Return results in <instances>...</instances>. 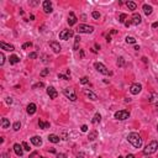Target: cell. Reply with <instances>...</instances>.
Here are the masks:
<instances>
[{"label": "cell", "instance_id": "cell-29", "mask_svg": "<svg viewBox=\"0 0 158 158\" xmlns=\"http://www.w3.org/2000/svg\"><path fill=\"white\" fill-rule=\"evenodd\" d=\"M126 42L133 45V43H136V38H135V37H131V36H127V37H126Z\"/></svg>", "mask_w": 158, "mask_h": 158}, {"label": "cell", "instance_id": "cell-16", "mask_svg": "<svg viewBox=\"0 0 158 158\" xmlns=\"http://www.w3.org/2000/svg\"><path fill=\"white\" fill-rule=\"evenodd\" d=\"M68 24H69V26H73V25L77 24V17H75V15H74L73 13H69V16H68Z\"/></svg>", "mask_w": 158, "mask_h": 158}, {"label": "cell", "instance_id": "cell-23", "mask_svg": "<svg viewBox=\"0 0 158 158\" xmlns=\"http://www.w3.org/2000/svg\"><path fill=\"white\" fill-rule=\"evenodd\" d=\"M1 127L3 128H9L10 127V121L8 120V119H1Z\"/></svg>", "mask_w": 158, "mask_h": 158}, {"label": "cell", "instance_id": "cell-14", "mask_svg": "<svg viewBox=\"0 0 158 158\" xmlns=\"http://www.w3.org/2000/svg\"><path fill=\"white\" fill-rule=\"evenodd\" d=\"M36 110H37V108H36V104L31 103V104H29V105H27V109H26V111H27V114H29V115H33V114L36 112Z\"/></svg>", "mask_w": 158, "mask_h": 158}, {"label": "cell", "instance_id": "cell-36", "mask_svg": "<svg viewBox=\"0 0 158 158\" xmlns=\"http://www.w3.org/2000/svg\"><path fill=\"white\" fill-rule=\"evenodd\" d=\"M58 78H59V79H63V80H69V77L63 75V74H58Z\"/></svg>", "mask_w": 158, "mask_h": 158}, {"label": "cell", "instance_id": "cell-10", "mask_svg": "<svg viewBox=\"0 0 158 158\" xmlns=\"http://www.w3.org/2000/svg\"><path fill=\"white\" fill-rule=\"evenodd\" d=\"M47 94H48V96H49L51 99H56V98L58 96V93H57V90H56L53 87H48V88H47Z\"/></svg>", "mask_w": 158, "mask_h": 158}, {"label": "cell", "instance_id": "cell-35", "mask_svg": "<svg viewBox=\"0 0 158 158\" xmlns=\"http://www.w3.org/2000/svg\"><path fill=\"white\" fill-rule=\"evenodd\" d=\"M48 73H49V69H43V70L40 73V75H41V77H46Z\"/></svg>", "mask_w": 158, "mask_h": 158}, {"label": "cell", "instance_id": "cell-26", "mask_svg": "<svg viewBox=\"0 0 158 158\" xmlns=\"http://www.w3.org/2000/svg\"><path fill=\"white\" fill-rule=\"evenodd\" d=\"M126 5H127L128 10H131V11L136 10V4H135L133 1H127V3H126Z\"/></svg>", "mask_w": 158, "mask_h": 158}, {"label": "cell", "instance_id": "cell-1", "mask_svg": "<svg viewBox=\"0 0 158 158\" xmlns=\"http://www.w3.org/2000/svg\"><path fill=\"white\" fill-rule=\"evenodd\" d=\"M127 140H128V142H130L135 148H140V147L142 146V138H141V136H140L138 133H136V132L130 133V135L127 136Z\"/></svg>", "mask_w": 158, "mask_h": 158}, {"label": "cell", "instance_id": "cell-4", "mask_svg": "<svg viewBox=\"0 0 158 158\" xmlns=\"http://www.w3.org/2000/svg\"><path fill=\"white\" fill-rule=\"evenodd\" d=\"M63 93H64V95H65L70 101H75V100H77V95H75V92H74L73 88H65Z\"/></svg>", "mask_w": 158, "mask_h": 158}, {"label": "cell", "instance_id": "cell-49", "mask_svg": "<svg viewBox=\"0 0 158 158\" xmlns=\"http://www.w3.org/2000/svg\"><path fill=\"white\" fill-rule=\"evenodd\" d=\"M130 25H131V22H130V21H128V22H126V24H125V26H126V27H128V26H130Z\"/></svg>", "mask_w": 158, "mask_h": 158}, {"label": "cell", "instance_id": "cell-13", "mask_svg": "<svg viewBox=\"0 0 158 158\" xmlns=\"http://www.w3.org/2000/svg\"><path fill=\"white\" fill-rule=\"evenodd\" d=\"M49 46H51V48L53 49V52H56V53H59V52H61V49H62L61 45H59L58 42H54V41L49 42Z\"/></svg>", "mask_w": 158, "mask_h": 158}, {"label": "cell", "instance_id": "cell-31", "mask_svg": "<svg viewBox=\"0 0 158 158\" xmlns=\"http://www.w3.org/2000/svg\"><path fill=\"white\" fill-rule=\"evenodd\" d=\"M13 127H14V130H15V131H19V130L21 128V122H20V121H16V122L14 124V126H13Z\"/></svg>", "mask_w": 158, "mask_h": 158}, {"label": "cell", "instance_id": "cell-22", "mask_svg": "<svg viewBox=\"0 0 158 158\" xmlns=\"http://www.w3.org/2000/svg\"><path fill=\"white\" fill-rule=\"evenodd\" d=\"M100 120H101V115H100L99 112H96V114L94 115V117H93L92 122H93L94 125H96V124H99V122H100Z\"/></svg>", "mask_w": 158, "mask_h": 158}, {"label": "cell", "instance_id": "cell-37", "mask_svg": "<svg viewBox=\"0 0 158 158\" xmlns=\"http://www.w3.org/2000/svg\"><path fill=\"white\" fill-rule=\"evenodd\" d=\"M31 46H32L31 42H26V43L22 45V49H26V48H29V47H31Z\"/></svg>", "mask_w": 158, "mask_h": 158}, {"label": "cell", "instance_id": "cell-6", "mask_svg": "<svg viewBox=\"0 0 158 158\" xmlns=\"http://www.w3.org/2000/svg\"><path fill=\"white\" fill-rule=\"evenodd\" d=\"M94 67H95V69L99 72V73H101V74H104V75H108L109 74V70H108V68L103 64V63H99V62H96L95 64H94Z\"/></svg>", "mask_w": 158, "mask_h": 158}, {"label": "cell", "instance_id": "cell-17", "mask_svg": "<svg viewBox=\"0 0 158 158\" xmlns=\"http://www.w3.org/2000/svg\"><path fill=\"white\" fill-rule=\"evenodd\" d=\"M141 15L140 14H133V16H132V21H131V24H133V25H138V24H141Z\"/></svg>", "mask_w": 158, "mask_h": 158}, {"label": "cell", "instance_id": "cell-7", "mask_svg": "<svg viewBox=\"0 0 158 158\" xmlns=\"http://www.w3.org/2000/svg\"><path fill=\"white\" fill-rule=\"evenodd\" d=\"M72 36H73V31L72 30H63V31L59 32V38L61 40H64V41L69 40Z\"/></svg>", "mask_w": 158, "mask_h": 158}, {"label": "cell", "instance_id": "cell-46", "mask_svg": "<svg viewBox=\"0 0 158 158\" xmlns=\"http://www.w3.org/2000/svg\"><path fill=\"white\" fill-rule=\"evenodd\" d=\"M152 27H153V29L158 27V22H153V24H152Z\"/></svg>", "mask_w": 158, "mask_h": 158}, {"label": "cell", "instance_id": "cell-52", "mask_svg": "<svg viewBox=\"0 0 158 158\" xmlns=\"http://www.w3.org/2000/svg\"><path fill=\"white\" fill-rule=\"evenodd\" d=\"M119 158H122V157H121V156H119Z\"/></svg>", "mask_w": 158, "mask_h": 158}, {"label": "cell", "instance_id": "cell-5", "mask_svg": "<svg viewBox=\"0 0 158 158\" xmlns=\"http://www.w3.org/2000/svg\"><path fill=\"white\" fill-rule=\"evenodd\" d=\"M130 117V111H127V110H120V111H117V112H115V119H117V120H126V119H128Z\"/></svg>", "mask_w": 158, "mask_h": 158}, {"label": "cell", "instance_id": "cell-11", "mask_svg": "<svg viewBox=\"0 0 158 158\" xmlns=\"http://www.w3.org/2000/svg\"><path fill=\"white\" fill-rule=\"evenodd\" d=\"M22 148H24L22 144H19V143H15V144H14V151H15L16 156L21 157V156L24 154V149H22Z\"/></svg>", "mask_w": 158, "mask_h": 158}, {"label": "cell", "instance_id": "cell-9", "mask_svg": "<svg viewBox=\"0 0 158 158\" xmlns=\"http://www.w3.org/2000/svg\"><path fill=\"white\" fill-rule=\"evenodd\" d=\"M83 93H84V95L87 96V98H89L90 100H93V101H95V100H98V95L96 94H94L92 90H88V89H84L83 90Z\"/></svg>", "mask_w": 158, "mask_h": 158}, {"label": "cell", "instance_id": "cell-33", "mask_svg": "<svg viewBox=\"0 0 158 158\" xmlns=\"http://www.w3.org/2000/svg\"><path fill=\"white\" fill-rule=\"evenodd\" d=\"M80 83H82V84H88V83H89V79H88L87 77H83V78L80 79Z\"/></svg>", "mask_w": 158, "mask_h": 158}, {"label": "cell", "instance_id": "cell-21", "mask_svg": "<svg viewBox=\"0 0 158 158\" xmlns=\"http://www.w3.org/2000/svg\"><path fill=\"white\" fill-rule=\"evenodd\" d=\"M152 10H153V9H152V6H151V5H147V4H144V5H143V13H144L147 16L152 14Z\"/></svg>", "mask_w": 158, "mask_h": 158}, {"label": "cell", "instance_id": "cell-53", "mask_svg": "<svg viewBox=\"0 0 158 158\" xmlns=\"http://www.w3.org/2000/svg\"><path fill=\"white\" fill-rule=\"evenodd\" d=\"M157 80H158V75H157Z\"/></svg>", "mask_w": 158, "mask_h": 158}, {"label": "cell", "instance_id": "cell-25", "mask_svg": "<svg viewBox=\"0 0 158 158\" xmlns=\"http://www.w3.org/2000/svg\"><path fill=\"white\" fill-rule=\"evenodd\" d=\"M9 59H10V63H11V64H16V63H19V62H20V58H19L17 56H15V54H14V56H11Z\"/></svg>", "mask_w": 158, "mask_h": 158}, {"label": "cell", "instance_id": "cell-38", "mask_svg": "<svg viewBox=\"0 0 158 158\" xmlns=\"http://www.w3.org/2000/svg\"><path fill=\"white\" fill-rule=\"evenodd\" d=\"M29 57H30L31 59H36V58H37V53H36V52H31V53L29 54Z\"/></svg>", "mask_w": 158, "mask_h": 158}, {"label": "cell", "instance_id": "cell-8", "mask_svg": "<svg viewBox=\"0 0 158 158\" xmlns=\"http://www.w3.org/2000/svg\"><path fill=\"white\" fill-rule=\"evenodd\" d=\"M141 90H142V85L138 84V83H135V84H132V85L130 87V92H131V94H133V95H137Z\"/></svg>", "mask_w": 158, "mask_h": 158}, {"label": "cell", "instance_id": "cell-32", "mask_svg": "<svg viewBox=\"0 0 158 158\" xmlns=\"http://www.w3.org/2000/svg\"><path fill=\"white\" fill-rule=\"evenodd\" d=\"M4 62H5V56H4V53L1 52V53H0V64H4Z\"/></svg>", "mask_w": 158, "mask_h": 158}, {"label": "cell", "instance_id": "cell-18", "mask_svg": "<svg viewBox=\"0 0 158 158\" xmlns=\"http://www.w3.org/2000/svg\"><path fill=\"white\" fill-rule=\"evenodd\" d=\"M31 142H32L35 146H37V147L42 144V140H41V137H40V136H33V137L31 138Z\"/></svg>", "mask_w": 158, "mask_h": 158}, {"label": "cell", "instance_id": "cell-3", "mask_svg": "<svg viewBox=\"0 0 158 158\" xmlns=\"http://www.w3.org/2000/svg\"><path fill=\"white\" fill-rule=\"evenodd\" d=\"M93 31H94V27L93 26H89V25L82 24V25L78 26V32L79 33H92Z\"/></svg>", "mask_w": 158, "mask_h": 158}, {"label": "cell", "instance_id": "cell-40", "mask_svg": "<svg viewBox=\"0 0 158 158\" xmlns=\"http://www.w3.org/2000/svg\"><path fill=\"white\" fill-rule=\"evenodd\" d=\"M92 15H93L94 19H99V17H100V13H98V11H93Z\"/></svg>", "mask_w": 158, "mask_h": 158}, {"label": "cell", "instance_id": "cell-28", "mask_svg": "<svg viewBox=\"0 0 158 158\" xmlns=\"http://www.w3.org/2000/svg\"><path fill=\"white\" fill-rule=\"evenodd\" d=\"M79 42H80V37H79V36H75V38H74V49H75V51L78 49Z\"/></svg>", "mask_w": 158, "mask_h": 158}, {"label": "cell", "instance_id": "cell-42", "mask_svg": "<svg viewBox=\"0 0 158 158\" xmlns=\"http://www.w3.org/2000/svg\"><path fill=\"white\" fill-rule=\"evenodd\" d=\"M5 101H6V104H8V105L13 104V99H11V98H6V100H5Z\"/></svg>", "mask_w": 158, "mask_h": 158}, {"label": "cell", "instance_id": "cell-50", "mask_svg": "<svg viewBox=\"0 0 158 158\" xmlns=\"http://www.w3.org/2000/svg\"><path fill=\"white\" fill-rule=\"evenodd\" d=\"M95 48H96V49H100V46H99L98 43H95Z\"/></svg>", "mask_w": 158, "mask_h": 158}, {"label": "cell", "instance_id": "cell-2", "mask_svg": "<svg viewBox=\"0 0 158 158\" xmlns=\"http://www.w3.org/2000/svg\"><path fill=\"white\" fill-rule=\"evenodd\" d=\"M157 148H158V142H157V141H151V142H149V143H148V144L144 147L143 153H144L146 156L153 154V153H156Z\"/></svg>", "mask_w": 158, "mask_h": 158}, {"label": "cell", "instance_id": "cell-41", "mask_svg": "<svg viewBox=\"0 0 158 158\" xmlns=\"http://www.w3.org/2000/svg\"><path fill=\"white\" fill-rule=\"evenodd\" d=\"M42 87H43V83H41V82H40V83H37V84H35V85H33L32 88L35 89V88H42Z\"/></svg>", "mask_w": 158, "mask_h": 158}, {"label": "cell", "instance_id": "cell-45", "mask_svg": "<svg viewBox=\"0 0 158 158\" xmlns=\"http://www.w3.org/2000/svg\"><path fill=\"white\" fill-rule=\"evenodd\" d=\"M1 158H10V154L9 153H3L1 154Z\"/></svg>", "mask_w": 158, "mask_h": 158}, {"label": "cell", "instance_id": "cell-39", "mask_svg": "<svg viewBox=\"0 0 158 158\" xmlns=\"http://www.w3.org/2000/svg\"><path fill=\"white\" fill-rule=\"evenodd\" d=\"M22 147H24V149L25 151H30L31 148H30V146L27 144V142H22Z\"/></svg>", "mask_w": 158, "mask_h": 158}, {"label": "cell", "instance_id": "cell-30", "mask_svg": "<svg viewBox=\"0 0 158 158\" xmlns=\"http://www.w3.org/2000/svg\"><path fill=\"white\" fill-rule=\"evenodd\" d=\"M117 65H119V67H124V65H125V59H124V57H119V58H117Z\"/></svg>", "mask_w": 158, "mask_h": 158}, {"label": "cell", "instance_id": "cell-15", "mask_svg": "<svg viewBox=\"0 0 158 158\" xmlns=\"http://www.w3.org/2000/svg\"><path fill=\"white\" fill-rule=\"evenodd\" d=\"M149 101H151V104H153L156 108H158V94H157V93H152Z\"/></svg>", "mask_w": 158, "mask_h": 158}, {"label": "cell", "instance_id": "cell-48", "mask_svg": "<svg viewBox=\"0 0 158 158\" xmlns=\"http://www.w3.org/2000/svg\"><path fill=\"white\" fill-rule=\"evenodd\" d=\"M126 158H135V156H133V154H128Z\"/></svg>", "mask_w": 158, "mask_h": 158}, {"label": "cell", "instance_id": "cell-20", "mask_svg": "<svg viewBox=\"0 0 158 158\" xmlns=\"http://www.w3.org/2000/svg\"><path fill=\"white\" fill-rule=\"evenodd\" d=\"M59 140H61V138H59V136H57V135H53V133H52V135L48 136V141L52 142V143H58Z\"/></svg>", "mask_w": 158, "mask_h": 158}, {"label": "cell", "instance_id": "cell-24", "mask_svg": "<svg viewBox=\"0 0 158 158\" xmlns=\"http://www.w3.org/2000/svg\"><path fill=\"white\" fill-rule=\"evenodd\" d=\"M38 126H40V128L45 130V128H48L49 127V122H43L42 120H40L38 121Z\"/></svg>", "mask_w": 158, "mask_h": 158}, {"label": "cell", "instance_id": "cell-12", "mask_svg": "<svg viewBox=\"0 0 158 158\" xmlns=\"http://www.w3.org/2000/svg\"><path fill=\"white\" fill-rule=\"evenodd\" d=\"M43 11L46 14L52 13V4H51V1H48V0H45L43 1Z\"/></svg>", "mask_w": 158, "mask_h": 158}, {"label": "cell", "instance_id": "cell-44", "mask_svg": "<svg viewBox=\"0 0 158 158\" xmlns=\"http://www.w3.org/2000/svg\"><path fill=\"white\" fill-rule=\"evenodd\" d=\"M57 158H67V156L64 153H59V154H57Z\"/></svg>", "mask_w": 158, "mask_h": 158}, {"label": "cell", "instance_id": "cell-54", "mask_svg": "<svg viewBox=\"0 0 158 158\" xmlns=\"http://www.w3.org/2000/svg\"><path fill=\"white\" fill-rule=\"evenodd\" d=\"M157 130H158V126H157Z\"/></svg>", "mask_w": 158, "mask_h": 158}, {"label": "cell", "instance_id": "cell-55", "mask_svg": "<svg viewBox=\"0 0 158 158\" xmlns=\"http://www.w3.org/2000/svg\"><path fill=\"white\" fill-rule=\"evenodd\" d=\"M42 158H45V157H42Z\"/></svg>", "mask_w": 158, "mask_h": 158}, {"label": "cell", "instance_id": "cell-51", "mask_svg": "<svg viewBox=\"0 0 158 158\" xmlns=\"http://www.w3.org/2000/svg\"><path fill=\"white\" fill-rule=\"evenodd\" d=\"M80 57H82V58L84 57V51H80Z\"/></svg>", "mask_w": 158, "mask_h": 158}, {"label": "cell", "instance_id": "cell-47", "mask_svg": "<svg viewBox=\"0 0 158 158\" xmlns=\"http://www.w3.org/2000/svg\"><path fill=\"white\" fill-rule=\"evenodd\" d=\"M106 41H108V42H110V41H111V37H110V35H109V36H106Z\"/></svg>", "mask_w": 158, "mask_h": 158}, {"label": "cell", "instance_id": "cell-19", "mask_svg": "<svg viewBox=\"0 0 158 158\" xmlns=\"http://www.w3.org/2000/svg\"><path fill=\"white\" fill-rule=\"evenodd\" d=\"M0 47L5 51H14V46L13 45H8L5 42H0Z\"/></svg>", "mask_w": 158, "mask_h": 158}, {"label": "cell", "instance_id": "cell-43", "mask_svg": "<svg viewBox=\"0 0 158 158\" xmlns=\"http://www.w3.org/2000/svg\"><path fill=\"white\" fill-rule=\"evenodd\" d=\"M80 130H82V131H83V132H87V131H88V126H87V125H83V126H82V128H80Z\"/></svg>", "mask_w": 158, "mask_h": 158}, {"label": "cell", "instance_id": "cell-34", "mask_svg": "<svg viewBox=\"0 0 158 158\" xmlns=\"http://www.w3.org/2000/svg\"><path fill=\"white\" fill-rule=\"evenodd\" d=\"M125 19H126V14H121L120 17H119V21L122 24V22H125Z\"/></svg>", "mask_w": 158, "mask_h": 158}, {"label": "cell", "instance_id": "cell-27", "mask_svg": "<svg viewBox=\"0 0 158 158\" xmlns=\"http://www.w3.org/2000/svg\"><path fill=\"white\" fill-rule=\"evenodd\" d=\"M96 137H98V132H96V131H92V132L89 133V136H88L89 141H94Z\"/></svg>", "mask_w": 158, "mask_h": 158}]
</instances>
